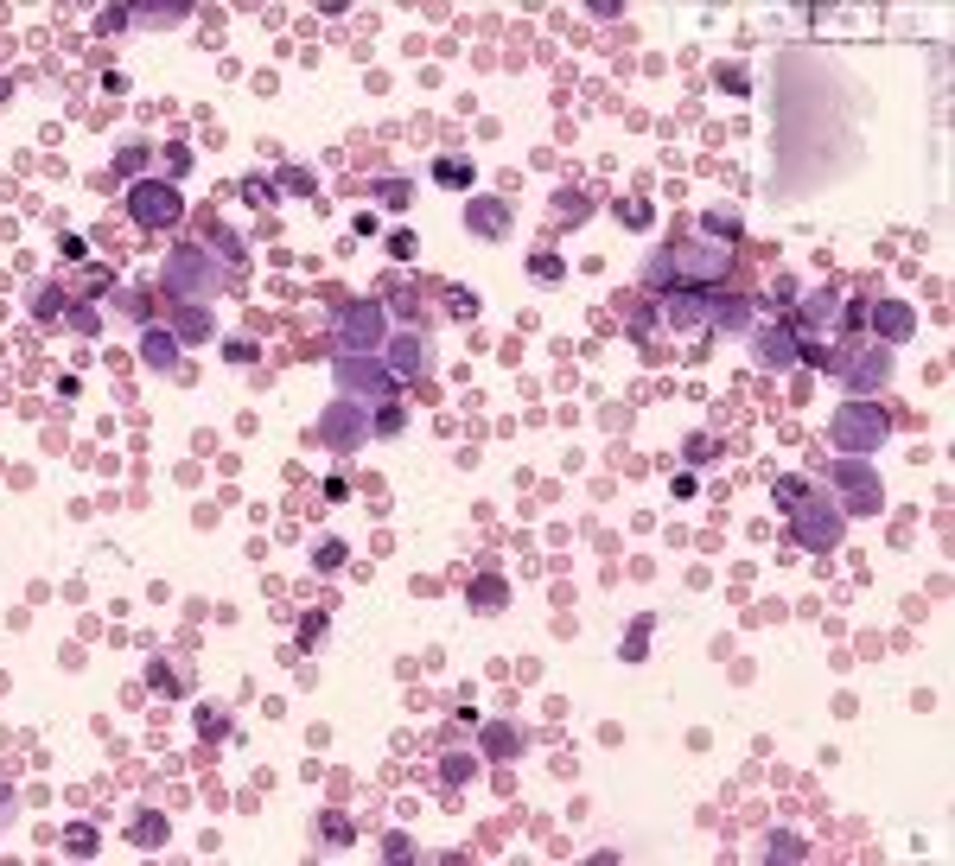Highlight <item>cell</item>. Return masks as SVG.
Segmentation results:
<instances>
[{"label":"cell","mask_w":955,"mask_h":866,"mask_svg":"<svg viewBox=\"0 0 955 866\" xmlns=\"http://www.w3.org/2000/svg\"><path fill=\"white\" fill-rule=\"evenodd\" d=\"M835 484H841V516H879L885 510V484H879V472L866 459H841V472H835Z\"/></svg>","instance_id":"9c48e42d"},{"label":"cell","mask_w":955,"mask_h":866,"mask_svg":"<svg viewBox=\"0 0 955 866\" xmlns=\"http://www.w3.org/2000/svg\"><path fill=\"white\" fill-rule=\"evenodd\" d=\"M433 179H440L446 192H465L478 172H472V160H453V153H446V160H433Z\"/></svg>","instance_id":"cb8c5ba5"},{"label":"cell","mask_w":955,"mask_h":866,"mask_svg":"<svg viewBox=\"0 0 955 866\" xmlns=\"http://www.w3.org/2000/svg\"><path fill=\"white\" fill-rule=\"evenodd\" d=\"M141 363L147 370H179V338H172V325H141Z\"/></svg>","instance_id":"2e32d148"},{"label":"cell","mask_w":955,"mask_h":866,"mask_svg":"<svg viewBox=\"0 0 955 866\" xmlns=\"http://www.w3.org/2000/svg\"><path fill=\"white\" fill-rule=\"evenodd\" d=\"M274 179H281L287 198H312V192H319V172H312V166H281Z\"/></svg>","instance_id":"d4e9b609"},{"label":"cell","mask_w":955,"mask_h":866,"mask_svg":"<svg viewBox=\"0 0 955 866\" xmlns=\"http://www.w3.org/2000/svg\"><path fill=\"white\" fill-rule=\"evenodd\" d=\"M319 440L332 446V453H357V446L370 440V408L351 402V395H338V402L319 414Z\"/></svg>","instance_id":"30bf717a"},{"label":"cell","mask_w":955,"mask_h":866,"mask_svg":"<svg viewBox=\"0 0 955 866\" xmlns=\"http://www.w3.org/2000/svg\"><path fill=\"white\" fill-rule=\"evenodd\" d=\"M752 357H758V370H796L803 344H796L790 325H752Z\"/></svg>","instance_id":"7c38bea8"},{"label":"cell","mask_w":955,"mask_h":866,"mask_svg":"<svg viewBox=\"0 0 955 866\" xmlns=\"http://www.w3.org/2000/svg\"><path fill=\"white\" fill-rule=\"evenodd\" d=\"M669 268H675V287H694V293H720V281L733 274V249L726 242H675L669 249Z\"/></svg>","instance_id":"3957f363"},{"label":"cell","mask_w":955,"mask_h":866,"mask_svg":"<svg viewBox=\"0 0 955 866\" xmlns=\"http://www.w3.org/2000/svg\"><path fill=\"white\" fill-rule=\"evenodd\" d=\"M503 599H510V586H503L497 574H484V580H472V605H478V612H497Z\"/></svg>","instance_id":"484cf974"},{"label":"cell","mask_w":955,"mask_h":866,"mask_svg":"<svg viewBox=\"0 0 955 866\" xmlns=\"http://www.w3.org/2000/svg\"><path fill=\"white\" fill-rule=\"evenodd\" d=\"M166 835H172V828H166V816H153V809H141V816L128 822V841L134 847H166Z\"/></svg>","instance_id":"7402d4cb"},{"label":"cell","mask_w":955,"mask_h":866,"mask_svg":"<svg viewBox=\"0 0 955 866\" xmlns=\"http://www.w3.org/2000/svg\"><path fill=\"white\" fill-rule=\"evenodd\" d=\"M663 319L675 325V332H701V325H707V293H694V287L663 293Z\"/></svg>","instance_id":"4fadbf2b"},{"label":"cell","mask_w":955,"mask_h":866,"mask_svg":"<svg viewBox=\"0 0 955 866\" xmlns=\"http://www.w3.org/2000/svg\"><path fill=\"white\" fill-rule=\"evenodd\" d=\"M153 688H160L166 701H179V695H191V675H185V663H172V656H153Z\"/></svg>","instance_id":"ffe728a7"},{"label":"cell","mask_w":955,"mask_h":866,"mask_svg":"<svg viewBox=\"0 0 955 866\" xmlns=\"http://www.w3.org/2000/svg\"><path fill=\"white\" fill-rule=\"evenodd\" d=\"M771 854L777 860H803V841H796V835H771Z\"/></svg>","instance_id":"d590c367"},{"label":"cell","mask_w":955,"mask_h":866,"mask_svg":"<svg viewBox=\"0 0 955 866\" xmlns=\"http://www.w3.org/2000/svg\"><path fill=\"white\" fill-rule=\"evenodd\" d=\"M389 255H395V262H414V230H395L389 236Z\"/></svg>","instance_id":"e575fe53"},{"label":"cell","mask_w":955,"mask_h":866,"mask_svg":"<svg viewBox=\"0 0 955 866\" xmlns=\"http://www.w3.org/2000/svg\"><path fill=\"white\" fill-rule=\"evenodd\" d=\"M319 631H325V612H312V618H306V625H300V644L312 650V644H319Z\"/></svg>","instance_id":"60d3db41"},{"label":"cell","mask_w":955,"mask_h":866,"mask_svg":"<svg viewBox=\"0 0 955 866\" xmlns=\"http://www.w3.org/2000/svg\"><path fill=\"white\" fill-rule=\"evenodd\" d=\"M172 338H179V344H204V338H217L211 306H179V313H172Z\"/></svg>","instance_id":"ac0fdd59"},{"label":"cell","mask_w":955,"mask_h":866,"mask_svg":"<svg viewBox=\"0 0 955 866\" xmlns=\"http://www.w3.org/2000/svg\"><path fill=\"white\" fill-rule=\"evenodd\" d=\"M198 733L223 739V733H230V714H223V707H198Z\"/></svg>","instance_id":"4dcf8cb0"},{"label":"cell","mask_w":955,"mask_h":866,"mask_svg":"<svg viewBox=\"0 0 955 866\" xmlns=\"http://www.w3.org/2000/svg\"><path fill=\"white\" fill-rule=\"evenodd\" d=\"M64 287H32V319H64Z\"/></svg>","instance_id":"4316f807"},{"label":"cell","mask_w":955,"mask_h":866,"mask_svg":"<svg viewBox=\"0 0 955 866\" xmlns=\"http://www.w3.org/2000/svg\"><path fill=\"white\" fill-rule=\"evenodd\" d=\"M332 383H338V395H351V402H363V408L402 395V383H395L389 363H382V357H351V351L332 357Z\"/></svg>","instance_id":"277c9868"},{"label":"cell","mask_w":955,"mask_h":866,"mask_svg":"<svg viewBox=\"0 0 955 866\" xmlns=\"http://www.w3.org/2000/svg\"><path fill=\"white\" fill-rule=\"evenodd\" d=\"M465 223H472L478 236H503V223H510V204H503V198H472Z\"/></svg>","instance_id":"d6986e66"},{"label":"cell","mask_w":955,"mask_h":866,"mask_svg":"<svg viewBox=\"0 0 955 866\" xmlns=\"http://www.w3.org/2000/svg\"><path fill=\"white\" fill-rule=\"evenodd\" d=\"M841 523H847V516L835 510V497H809V491H803V497L790 504V529H796V542L815 548V554H828V548L841 542Z\"/></svg>","instance_id":"8992f818"},{"label":"cell","mask_w":955,"mask_h":866,"mask_svg":"<svg viewBox=\"0 0 955 866\" xmlns=\"http://www.w3.org/2000/svg\"><path fill=\"white\" fill-rule=\"evenodd\" d=\"M128 217L141 223V230H172V223L185 217V198L172 192V179H134L128 185Z\"/></svg>","instance_id":"52a82bcc"},{"label":"cell","mask_w":955,"mask_h":866,"mask_svg":"<svg viewBox=\"0 0 955 866\" xmlns=\"http://www.w3.org/2000/svg\"><path fill=\"white\" fill-rule=\"evenodd\" d=\"M828 440H835L841 459H873L885 440H892V421H885L879 402H866V395H847L835 408V421H828Z\"/></svg>","instance_id":"7a4b0ae2"},{"label":"cell","mask_w":955,"mask_h":866,"mask_svg":"<svg viewBox=\"0 0 955 866\" xmlns=\"http://www.w3.org/2000/svg\"><path fill=\"white\" fill-rule=\"evenodd\" d=\"M618 217H624V223H650V204H644V198H624Z\"/></svg>","instance_id":"74e56055"},{"label":"cell","mask_w":955,"mask_h":866,"mask_svg":"<svg viewBox=\"0 0 955 866\" xmlns=\"http://www.w3.org/2000/svg\"><path fill=\"white\" fill-rule=\"evenodd\" d=\"M71 325L77 332H96V306H71Z\"/></svg>","instance_id":"ee69618b"},{"label":"cell","mask_w":955,"mask_h":866,"mask_svg":"<svg viewBox=\"0 0 955 866\" xmlns=\"http://www.w3.org/2000/svg\"><path fill=\"white\" fill-rule=\"evenodd\" d=\"M446 306H453V313H459V319H472V313H478V300H472V293H459V287H453V293H446Z\"/></svg>","instance_id":"ab89813d"},{"label":"cell","mask_w":955,"mask_h":866,"mask_svg":"<svg viewBox=\"0 0 955 866\" xmlns=\"http://www.w3.org/2000/svg\"><path fill=\"white\" fill-rule=\"evenodd\" d=\"M382 363L395 370V383H427L433 376V338L421 325H402V332L382 338Z\"/></svg>","instance_id":"ba28073f"},{"label":"cell","mask_w":955,"mask_h":866,"mask_svg":"<svg viewBox=\"0 0 955 866\" xmlns=\"http://www.w3.org/2000/svg\"><path fill=\"white\" fill-rule=\"evenodd\" d=\"M523 746H529L523 726H510V720H491V726L478 733V752H484V758H523Z\"/></svg>","instance_id":"e0dca14e"},{"label":"cell","mask_w":955,"mask_h":866,"mask_svg":"<svg viewBox=\"0 0 955 866\" xmlns=\"http://www.w3.org/2000/svg\"><path fill=\"white\" fill-rule=\"evenodd\" d=\"M529 268H535V274H542V281H554V274H561V262H554V255H548V249H542V255H529Z\"/></svg>","instance_id":"b9f144b4"},{"label":"cell","mask_w":955,"mask_h":866,"mask_svg":"<svg viewBox=\"0 0 955 866\" xmlns=\"http://www.w3.org/2000/svg\"><path fill=\"white\" fill-rule=\"evenodd\" d=\"M554 217H586V198H580V192H567V198H554Z\"/></svg>","instance_id":"f35d334b"},{"label":"cell","mask_w":955,"mask_h":866,"mask_svg":"<svg viewBox=\"0 0 955 866\" xmlns=\"http://www.w3.org/2000/svg\"><path fill=\"white\" fill-rule=\"evenodd\" d=\"M873 325H879V344H892V351H898V344L917 332V313H911L905 300H879V306H873Z\"/></svg>","instance_id":"9a60e30c"},{"label":"cell","mask_w":955,"mask_h":866,"mask_svg":"<svg viewBox=\"0 0 955 866\" xmlns=\"http://www.w3.org/2000/svg\"><path fill=\"white\" fill-rule=\"evenodd\" d=\"M803 491H809L803 478H777V504H784V510H790V504H796V497H803Z\"/></svg>","instance_id":"8d00e7d4"},{"label":"cell","mask_w":955,"mask_h":866,"mask_svg":"<svg viewBox=\"0 0 955 866\" xmlns=\"http://www.w3.org/2000/svg\"><path fill=\"white\" fill-rule=\"evenodd\" d=\"M644 637H650V618H637L631 637H624V663H644Z\"/></svg>","instance_id":"1f68e13d"},{"label":"cell","mask_w":955,"mask_h":866,"mask_svg":"<svg viewBox=\"0 0 955 866\" xmlns=\"http://www.w3.org/2000/svg\"><path fill=\"white\" fill-rule=\"evenodd\" d=\"M13 809H20V796H13L7 784H0V822H7V816H13Z\"/></svg>","instance_id":"f6af8a7d"},{"label":"cell","mask_w":955,"mask_h":866,"mask_svg":"<svg viewBox=\"0 0 955 866\" xmlns=\"http://www.w3.org/2000/svg\"><path fill=\"white\" fill-rule=\"evenodd\" d=\"M472 777H478V752H459V746H453V752L440 758V784L465 790V784H472Z\"/></svg>","instance_id":"44dd1931"},{"label":"cell","mask_w":955,"mask_h":866,"mask_svg":"<svg viewBox=\"0 0 955 866\" xmlns=\"http://www.w3.org/2000/svg\"><path fill=\"white\" fill-rule=\"evenodd\" d=\"M402 427H408V408L402 402H376L370 408V433H376V440H395Z\"/></svg>","instance_id":"603a6c76"},{"label":"cell","mask_w":955,"mask_h":866,"mask_svg":"<svg viewBox=\"0 0 955 866\" xmlns=\"http://www.w3.org/2000/svg\"><path fill=\"white\" fill-rule=\"evenodd\" d=\"M242 198H249V204H268L274 192H268V185H262V179H242Z\"/></svg>","instance_id":"7bdbcfd3"},{"label":"cell","mask_w":955,"mask_h":866,"mask_svg":"<svg viewBox=\"0 0 955 866\" xmlns=\"http://www.w3.org/2000/svg\"><path fill=\"white\" fill-rule=\"evenodd\" d=\"M376 204H389V211H402V204H408V185H402V179H382V185H376Z\"/></svg>","instance_id":"d6a6232c"},{"label":"cell","mask_w":955,"mask_h":866,"mask_svg":"<svg viewBox=\"0 0 955 866\" xmlns=\"http://www.w3.org/2000/svg\"><path fill=\"white\" fill-rule=\"evenodd\" d=\"M332 332H338V351H351V357H376V351H382V338H389V306H382V300H351V306H338Z\"/></svg>","instance_id":"5b68a950"},{"label":"cell","mask_w":955,"mask_h":866,"mask_svg":"<svg viewBox=\"0 0 955 866\" xmlns=\"http://www.w3.org/2000/svg\"><path fill=\"white\" fill-rule=\"evenodd\" d=\"M707 325H714V332H752V300H739V293H707Z\"/></svg>","instance_id":"5bb4252c"},{"label":"cell","mask_w":955,"mask_h":866,"mask_svg":"<svg viewBox=\"0 0 955 866\" xmlns=\"http://www.w3.org/2000/svg\"><path fill=\"white\" fill-rule=\"evenodd\" d=\"M701 230H707V242H726V249H733L739 217H733V211H707V217H701Z\"/></svg>","instance_id":"83f0119b"},{"label":"cell","mask_w":955,"mask_h":866,"mask_svg":"<svg viewBox=\"0 0 955 866\" xmlns=\"http://www.w3.org/2000/svg\"><path fill=\"white\" fill-rule=\"evenodd\" d=\"M230 281H236V268L223 262L217 249H198V242H185V249H172L166 262H160V287H166L179 306H211Z\"/></svg>","instance_id":"6da1fadb"},{"label":"cell","mask_w":955,"mask_h":866,"mask_svg":"<svg viewBox=\"0 0 955 866\" xmlns=\"http://www.w3.org/2000/svg\"><path fill=\"white\" fill-rule=\"evenodd\" d=\"M835 376L847 395H873L885 376H892V344H873V351H847L835 357Z\"/></svg>","instance_id":"8fae6325"},{"label":"cell","mask_w":955,"mask_h":866,"mask_svg":"<svg viewBox=\"0 0 955 866\" xmlns=\"http://www.w3.org/2000/svg\"><path fill=\"white\" fill-rule=\"evenodd\" d=\"M319 835L332 841V847H344V841H351V822H344L338 809H325V816H319Z\"/></svg>","instance_id":"f546056e"},{"label":"cell","mask_w":955,"mask_h":866,"mask_svg":"<svg viewBox=\"0 0 955 866\" xmlns=\"http://www.w3.org/2000/svg\"><path fill=\"white\" fill-rule=\"evenodd\" d=\"M223 357H230V363H255V338H223Z\"/></svg>","instance_id":"836d02e7"},{"label":"cell","mask_w":955,"mask_h":866,"mask_svg":"<svg viewBox=\"0 0 955 866\" xmlns=\"http://www.w3.org/2000/svg\"><path fill=\"white\" fill-rule=\"evenodd\" d=\"M64 854H71V860H90V854H96V828H90V822H77L71 835H64Z\"/></svg>","instance_id":"f1b7e54d"}]
</instances>
